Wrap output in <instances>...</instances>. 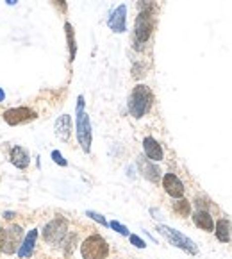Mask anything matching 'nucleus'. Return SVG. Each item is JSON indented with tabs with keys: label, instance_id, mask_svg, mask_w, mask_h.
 <instances>
[{
	"label": "nucleus",
	"instance_id": "obj_7",
	"mask_svg": "<svg viewBox=\"0 0 232 259\" xmlns=\"http://www.w3.org/2000/svg\"><path fill=\"white\" fill-rule=\"evenodd\" d=\"M36 111L29 109V107H13V109H7L4 113V120L9 125H20L25 124V122H31L36 118Z\"/></svg>",
	"mask_w": 232,
	"mask_h": 259
},
{
	"label": "nucleus",
	"instance_id": "obj_15",
	"mask_svg": "<svg viewBox=\"0 0 232 259\" xmlns=\"http://www.w3.org/2000/svg\"><path fill=\"white\" fill-rule=\"evenodd\" d=\"M70 132H71V120L68 115H62L59 116L58 120H56V134H58V138L62 139V141H66L70 138Z\"/></svg>",
	"mask_w": 232,
	"mask_h": 259
},
{
	"label": "nucleus",
	"instance_id": "obj_28",
	"mask_svg": "<svg viewBox=\"0 0 232 259\" xmlns=\"http://www.w3.org/2000/svg\"><path fill=\"white\" fill-rule=\"evenodd\" d=\"M5 98V93H4V89L0 88V102H2V100H4Z\"/></svg>",
	"mask_w": 232,
	"mask_h": 259
},
{
	"label": "nucleus",
	"instance_id": "obj_26",
	"mask_svg": "<svg viewBox=\"0 0 232 259\" xmlns=\"http://www.w3.org/2000/svg\"><path fill=\"white\" fill-rule=\"evenodd\" d=\"M77 113H80V111H84V97H79V100H77Z\"/></svg>",
	"mask_w": 232,
	"mask_h": 259
},
{
	"label": "nucleus",
	"instance_id": "obj_6",
	"mask_svg": "<svg viewBox=\"0 0 232 259\" xmlns=\"http://www.w3.org/2000/svg\"><path fill=\"white\" fill-rule=\"evenodd\" d=\"M77 139L82 150L88 154L91 150V124H89V116L84 111L77 113Z\"/></svg>",
	"mask_w": 232,
	"mask_h": 259
},
{
	"label": "nucleus",
	"instance_id": "obj_8",
	"mask_svg": "<svg viewBox=\"0 0 232 259\" xmlns=\"http://www.w3.org/2000/svg\"><path fill=\"white\" fill-rule=\"evenodd\" d=\"M23 240V229L20 225H11L5 231V243H4V252L5 254H14L18 252L20 245Z\"/></svg>",
	"mask_w": 232,
	"mask_h": 259
},
{
	"label": "nucleus",
	"instance_id": "obj_18",
	"mask_svg": "<svg viewBox=\"0 0 232 259\" xmlns=\"http://www.w3.org/2000/svg\"><path fill=\"white\" fill-rule=\"evenodd\" d=\"M64 31H66L68 47H70V61H73V59H75V54H77V45H75V32H73L71 23H64Z\"/></svg>",
	"mask_w": 232,
	"mask_h": 259
},
{
	"label": "nucleus",
	"instance_id": "obj_27",
	"mask_svg": "<svg viewBox=\"0 0 232 259\" xmlns=\"http://www.w3.org/2000/svg\"><path fill=\"white\" fill-rule=\"evenodd\" d=\"M4 218H5V220L14 218V213H13V211H7V213H4Z\"/></svg>",
	"mask_w": 232,
	"mask_h": 259
},
{
	"label": "nucleus",
	"instance_id": "obj_22",
	"mask_svg": "<svg viewBox=\"0 0 232 259\" xmlns=\"http://www.w3.org/2000/svg\"><path fill=\"white\" fill-rule=\"evenodd\" d=\"M52 159L56 161V163H58L59 166H66V165H68L66 159H64V157L61 156V152H59V150H54V152H52Z\"/></svg>",
	"mask_w": 232,
	"mask_h": 259
},
{
	"label": "nucleus",
	"instance_id": "obj_11",
	"mask_svg": "<svg viewBox=\"0 0 232 259\" xmlns=\"http://www.w3.org/2000/svg\"><path fill=\"white\" fill-rule=\"evenodd\" d=\"M107 25L115 32H125V27H127V7L118 5L111 13L109 20H107Z\"/></svg>",
	"mask_w": 232,
	"mask_h": 259
},
{
	"label": "nucleus",
	"instance_id": "obj_12",
	"mask_svg": "<svg viewBox=\"0 0 232 259\" xmlns=\"http://www.w3.org/2000/svg\"><path fill=\"white\" fill-rule=\"evenodd\" d=\"M143 148H145V156L152 161H161L163 159V156H165L161 145L152 138V136H147V138L143 139Z\"/></svg>",
	"mask_w": 232,
	"mask_h": 259
},
{
	"label": "nucleus",
	"instance_id": "obj_17",
	"mask_svg": "<svg viewBox=\"0 0 232 259\" xmlns=\"http://www.w3.org/2000/svg\"><path fill=\"white\" fill-rule=\"evenodd\" d=\"M216 238H218L222 243H227L231 240V222L225 218H222L216 223Z\"/></svg>",
	"mask_w": 232,
	"mask_h": 259
},
{
	"label": "nucleus",
	"instance_id": "obj_20",
	"mask_svg": "<svg viewBox=\"0 0 232 259\" xmlns=\"http://www.w3.org/2000/svg\"><path fill=\"white\" fill-rule=\"evenodd\" d=\"M109 227L115 229L116 232H120L121 236H129V229L125 227V225H121L120 222H116V220H113V222L109 223Z\"/></svg>",
	"mask_w": 232,
	"mask_h": 259
},
{
	"label": "nucleus",
	"instance_id": "obj_1",
	"mask_svg": "<svg viewBox=\"0 0 232 259\" xmlns=\"http://www.w3.org/2000/svg\"><path fill=\"white\" fill-rule=\"evenodd\" d=\"M152 102H154V93L152 89L145 84H138L132 89L129 97V111L134 118H143L150 111Z\"/></svg>",
	"mask_w": 232,
	"mask_h": 259
},
{
	"label": "nucleus",
	"instance_id": "obj_5",
	"mask_svg": "<svg viewBox=\"0 0 232 259\" xmlns=\"http://www.w3.org/2000/svg\"><path fill=\"white\" fill-rule=\"evenodd\" d=\"M154 31V18H152V11H139L138 18H136V25H134V36L138 43H145L152 36Z\"/></svg>",
	"mask_w": 232,
	"mask_h": 259
},
{
	"label": "nucleus",
	"instance_id": "obj_14",
	"mask_svg": "<svg viewBox=\"0 0 232 259\" xmlns=\"http://www.w3.org/2000/svg\"><path fill=\"white\" fill-rule=\"evenodd\" d=\"M193 222H195L196 227H200L202 231H214V222H213V216H211V213H207V211L204 209H198L195 214H193Z\"/></svg>",
	"mask_w": 232,
	"mask_h": 259
},
{
	"label": "nucleus",
	"instance_id": "obj_25",
	"mask_svg": "<svg viewBox=\"0 0 232 259\" xmlns=\"http://www.w3.org/2000/svg\"><path fill=\"white\" fill-rule=\"evenodd\" d=\"M4 243H5V229H0V252H4Z\"/></svg>",
	"mask_w": 232,
	"mask_h": 259
},
{
	"label": "nucleus",
	"instance_id": "obj_16",
	"mask_svg": "<svg viewBox=\"0 0 232 259\" xmlns=\"http://www.w3.org/2000/svg\"><path fill=\"white\" fill-rule=\"evenodd\" d=\"M29 154H27V150L25 148H22V147H14L13 150H11V163H13L16 168H20V170H23V168H27L29 166Z\"/></svg>",
	"mask_w": 232,
	"mask_h": 259
},
{
	"label": "nucleus",
	"instance_id": "obj_3",
	"mask_svg": "<svg viewBox=\"0 0 232 259\" xmlns=\"http://www.w3.org/2000/svg\"><path fill=\"white\" fill-rule=\"evenodd\" d=\"M157 231H159L161 234H163V236H165L166 240L172 243V245H175L177 249L186 250L187 254H196V252H198V249H196L195 243H193L189 238L184 236V234H180L178 231H175V229L168 227V225H159Z\"/></svg>",
	"mask_w": 232,
	"mask_h": 259
},
{
	"label": "nucleus",
	"instance_id": "obj_24",
	"mask_svg": "<svg viewBox=\"0 0 232 259\" xmlns=\"http://www.w3.org/2000/svg\"><path fill=\"white\" fill-rule=\"evenodd\" d=\"M54 4H56V7L61 11V13H66V0H54Z\"/></svg>",
	"mask_w": 232,
	"mask_h": 259
},
{
	"label": "nucleus",
	"instance_id": "obj_23",
	"mask_svg": "<svg viewBox=\"0 0 232 259\" xmlns=\"http://www.w3.org/2000/svg\"><path fill=\"white\" fill-rule=\"evenodd\" d=\"M130 243H132L134 247H138V249H145V241L141 240V238L139 236H136V234H132V236H130Z\"/></svg>",
	"mask_w": 232,
	"mask_h": 259
},
{
	"label": "nucleus",
	"instance_id": "obj_2",
	"mask_svg": "<svg viewBox=\"0 0 232 259\" xmlns=\"http://www.w3.org/2000/svg\"><path fill=\"white\" fill-rule=\"evenodd\" d=\"M80 254L84 259H106L109 254V245L100 234H93L82 241Z\"/></svg>",
	"mask_w": 232,
	"mask_h": 259
},
{
	"label": "nucleus",
	"instance_id": "obj_19",
	"mask_svg": "<svg viewBox=\"0 0 232 259\" xmlns=\"http://www.w3.org/2000/svg\"><path fill=\"white\" fill-rule=\"evenodd\" d=\"M174 209L177 214H180V216H187V214L191 213V204L186 200V198H177V200L174 202Z\"/></svg>",
	"mask_w": 232,
	"mask_h": 259
},
{
	"label": "nucleus",
	"instance_id": "obj_9",
	"mask_svg": "<svg viewBox=\"0 0 232 259\" xmlns=\"http://www.w3.org/2000/svg\"><path fill=\"white\" fill-rule=\"evenodd\" d=\"M138 168H139V174H141L145 179H148L150 183H159L161 181V170L157 168L148 157H145V156L138 157Z\"/></svg>",
	"mask_w": 232,
	"mask_h": 259
},
{
	"label": "nucleus",
	"instance_id": "obj_10",
	"mask_svg": "<svg viewBox=\"0 0 232 259\" xmlns=\"http://www.w3.org/2000/svg\"><path fill=\"white\" fill-rule=\"evenodd\" d=\"M163 188H165V192L168 193L170 196H174V198H182L184 196L182 181L174 174H166L165 177H163Z\"/></svg>",
	"mask_w": 232,
	"mask_h": 259
},
{
	"label": "nucleus",
	"instance_id": "obj_21",
	"mask_svg": "<svg viewBox=\"0 0 232 259\" xmlns=\"http://www.w3.org/2000/svg\"><path fill=\"white\" fill-rule=\"evenodd\" d=\"M89 216V218L91 220H95V222H98L100 223V225H109V223H107V220L104 218L102 214H98V213H95V211H88V213H86Z\"/></svg>",
	"mask_w": 232,
	"mask_h": 259
},
{
	"label": "nucleus",
	"instance_id": "obj_29",
	"mask_svg": "<svg viewBox=\"0 0 232 259\" xmlns=\"http://www.w3.org/2000/svg\"><path fill=\"white\" fill-rule=\"evenodd\" d=\"M16 2H18V0H5V4H9V5H14Z\"/></svg>",
	"mask_w": 232,
	"mask_h": 259
},
{
	"label": "nucleus",
	"instance_id": "obj_13",
	"mask_svg": "<svg viewBox=\"0 0 232 259\" xmlns=\"http://www.w3.org/2000/svg\"><path fill=\"white\" fill-rule=\"evenodd\" d=\"M36 240H38V231H36V229L27 232V236L23 238L22 245L18 249V256H20V258H31L36 245Z\"/></svg>",
	"mask_w": 232,
	"mask_h": 259
},
{
	"label": "nucleus",
	"instance_id": "obj_4",
	"mask_svg": "<svg viewBox=\"0 0 232 259\" xmlns=\"http://www.w3.org/2000/svg\"><path fill=\"white\" fill-rule=\"evenodd\" d=\"M68 231V222L64 218H54L52 222H49L43 229V240L54 243V245H59L64 236H66Z\"/></svg>",
	"mask_w": 232,
	"mask_h": 259
}]
</instances>
